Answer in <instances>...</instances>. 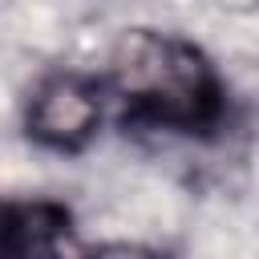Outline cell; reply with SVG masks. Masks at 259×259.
I'll return each mask as SVG.
<instances>
[{
  "mask_svg": "<svg viewBox=\"0 0 259 259\" xmlns=\"http://www.w3.org/2000/svg\"><path fill=\"white\" fill-rule=\"evenodd\" d=\"M77 259H170V255H162L146 243H101V247L81 251Z\"/></svg>",
  "mask_w": 259,
  "mask_h": 259,
  "instance_id": "277c9868",
  "label": "cell"
},
{
  "mask_svg": "<svg viewBox=\"0 0 259 259\" xmlns=\"http://www.w3.org/2000/svg\"><path fill=\"white\" fill-rule=\"evenodd\" d=\"M105 81L93 73L57 69L40 77L24 109L28 138L57 154H81L97 138V125L105 117Z\"/></svg>",
  "mask_w": 259,
  "mask_h": 259,
  "instance_id": "7a4b0ae2",
  "label": "cell"
},
{
  "mask_svg": "<svg viewBox=\"0 0 259 259\" xmlns=\"http://www.w3.org/2000/svg\"><path fill=\"white\" fill-rule=\"evenodd\" d=\"M73 210L57 198H8L0 259H77Z\"/></svg>",
  "mask_w": 259,
  "mask_h": 259,
  "instance_id": "3957f363",
  "label": "cell"
},
{
  "mask_svg": "<svg viewBox=\"0 0 259 259\" xmlns=\"http://www.w3.org/2000/svg\"><path fill=\"white\" fill-rule=\"evenodd\" d=\"M105 89L130 130L210 138L227 117V85L214 61L178 32H121L109 53Z\"/></svg>",
  "mask_w": 259,
  "mask_h": 259,
  "instance_id": "6da1fadb",
  "label": "cell"
}]
</instances>
